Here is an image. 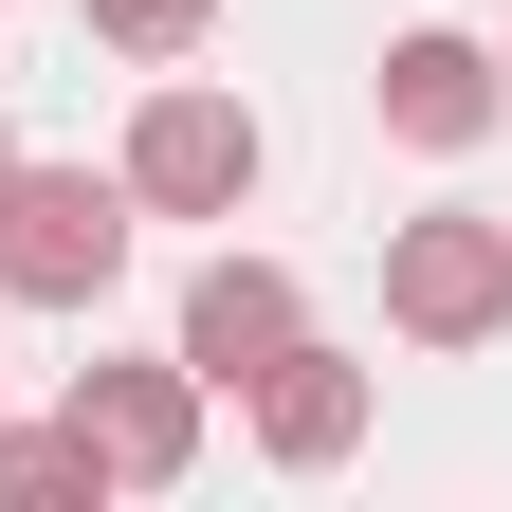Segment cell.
I'll list each match as a JSON object with an SVG mask.
<instances>
[{
	"label": "cell",
	"instance_id": "obj_1",
	"mask_svg": "<svg viewBox=\"0 0 512 512\" xmlns=\"http://www.w3.org/2000/svg\"><path fill=\"white\" fill-rule=\"evenodd\" d=\"M110 183H128L147 220H238L256 183H275V128H256L220 74H183V55H165L147 110H128V147H110Z\"/></svg>",
	"mask_w": 512,
	"mask_h": 512
},
{
	"label": "cell",
	"instance_id": "obj_2",
	"mask_svg": "<svg viewBox=\"0 0 512 512\" xmlns=\"http://www.w3.org/2000/svg\"><path fill=\"white\" fill-rule=\"evenodd\" d=\"M128 238H147V202L110 165H37L19 147V183H0V311H92L128 275Z\"/></svg>",
	"mask_w": 512,
	"mask_h": 512
},
{
	"label": "cell",
	"instance_id": "obj_3",
	"mask_svg": "<svg viewBox=\"0 0 512 512\" xmlns=\"http://www.w3.org/2000/svg\"><path fill=\"white\" fill-rule=\"evenodd\" d=\"M384 330L403 348H494L512 330V220L494 202H421V220H384Z\"/></svg>",
	"mask_w": 512,
	"mask_h": 512
},
{
	"label": "cell",
	"instance_id": "obj_4",
	"mask_svg": "<svg viewBox=\"0 0 512 512\" xmlns=\"http://www.w3.org/2000/svg\"><path fill=\"white\" fill-rule=\"evenodd\" d=\"M366 110H384V147H421V165H476L494 128H512V55L458 37V19H403L366 55Z\"/></svg>",
	"mask_w": 512,
	"mask_h": 512
},
{
	"label": "cell",
	"instance_id": "obj_5",
	"mask_svg": "<svg viewBox=\"0 0 512 512\" xmlns=\"http://www.w3.org/2000/svg\"><path fill=\"white\" fill-rule=\"evenodd\" d=\"M238 421H256V458H275V476H330V458H366V421H384V366H348L330 330H293L275 366L238 384Z\"/></svg>",
	"mask_w": 512,
	"mask_h": 512
},
{
	"label": "cell",
	"instance_id": "obj_6",
	"mask_svg": "<svg viewBox=\"0 0 512 512\" xmlns=\"http://www.w3.org/2000/svg\"><path fill=\"white\" fill-rule=\"evenodd\" d=\"M74 421H92L110 494H183V476H202V366H183V348H147V366H74Z\"/></svg>",
	"mask_w": 512,
	"mask_h": 512
},
{
	"label": "cell",
	"instance_id": "obj_7",
	"mask_svg": "<svg viewBox=\"0 0 512 512\" xmlns=\"http://www.w3.org/2000/svg\"><path fill=\"white\" fill-rule=\"evenodd\" d=\"M293 330H311V293H293V256H238V238H220L202 275H183V330H165V348L202 366V403H238V384L275 366Z\"/></svg>",
	"mask_w": 512,
	"mask_h": 512
},
{
	"label": "cell",
	"instance_id": "obj_8",
	"mask_svg": "<svg viewBox=\"0 0 512 512\" xmlns=\"http://www.w3.org/2000/svg\"><path fill=\"white\" fill-rule=\"evenodd\" d=\"M0 512H110V458H92L74 403H55V421H0Z\"/></svg>",
	"mask_w": 512,
	"mask_h": 512
},
{
	"label": "cell",
	"instance_id": "obj_9",
	"mask_svg": "<svg viewBox=\"0 0 512 512\" xmlns=\"http://www.w3.org/2000/svg\"><path fill=\"white\" fill-rule=\"evenodd\" d=\"M92 37L128 55V74H165V55H202V37H220V0H92Z\"/></svg>",
	"mask_w": 512,
	"mask_h": 512
},
{
	"label": "cell",
	"instance_id": "obj_10",
	"mask_svg": "<svg viewBox=\"0 0 512 512\" xmlns=\"http://www.w3.org/2000/svg\"><path fill=\"white\" fill-rule=\"evenodd\" d=\"M0 183H19V128H0Z\"/></svg>",
	"mask_w": 512,
	"mask_h": 512
},
{
	"label": "cell",
	"instance_id": "obj_11",
	"mask_svg": "<svg viewBox=\"0 0 512 512\" xmlns=\"http://www.w3.org/2000/svg\"><path fill=\"white\" fill-rule=\"evenodd\" d=\"M494 55H512V19H494Z\"/></svg>",
	"mask_w": 512,
	"mask_h": 512
}]
</instances>
